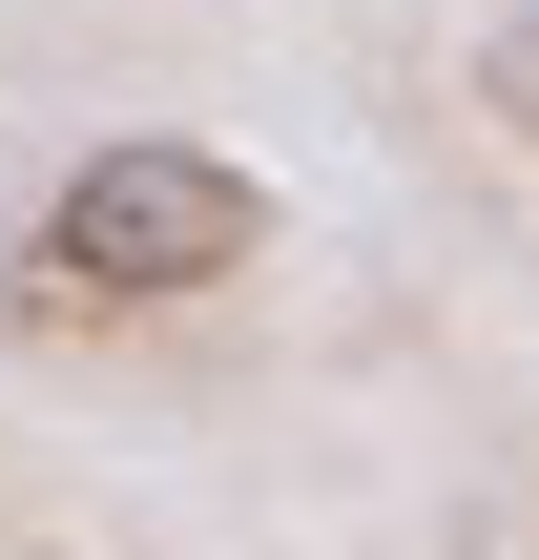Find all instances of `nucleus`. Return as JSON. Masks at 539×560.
<instances>
[{
    "label": "nucleus",
    "mask_w": 539,
    "mask_h": 560,
    "mask_svg": "<svg viewBox=\"0 0 539 560\" xmlns=\"http://www.w3.org/2000/svg\"><path fill=\"white\" fill-rule=\"evenodd\" d=\"M249 249H270V187H249L229 145H187V125H125V145H83V166H62V208H42V270H62L83 312L229 291Z\"/></svg>",
    "instance_id": "f257e3e1"
},
{
    "label": "nucleus",
    "mask_w": 539,
    "mask_h": 560,
    "mask_svg": "<svg viewBox=\"0 0 539 560\" xmlns=\"http://www.w3.org/2000/svg\"><path fill=\"white\" fill-rule=\"evenodd\" d=\"M478 104H499V125L539 145V0H499V42H478Z\"/></svg>",
    "instance_id": "f03ea898"
}]
</instances>
